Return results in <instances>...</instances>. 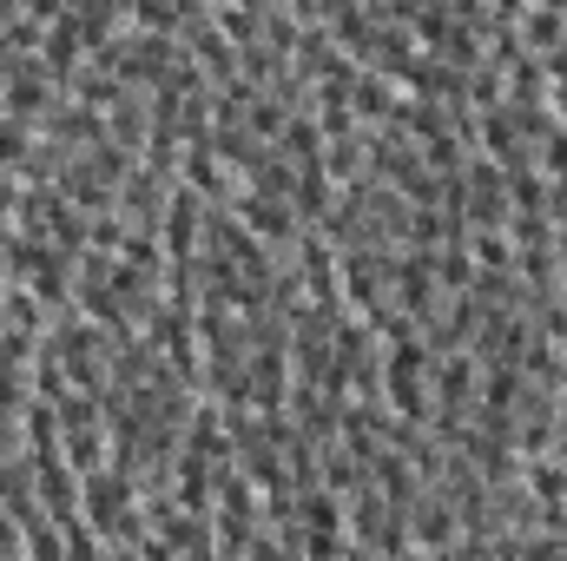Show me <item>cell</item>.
Returning <instances> with one entry per match:
<instances>
[{
  "instance_id": "1",
  "label": "cell",
  "mask_w": 567,
  "mask_h": 561,
  "mask_svg": "<svg viewBox=\"0 0 567 561\" xmlns=\"http://www.w3.org/2000/svg\"><path fill=\"white\" fill-rule=\"evenodd\" d=\"M515 40H522L535 60H548L567 40V7H522V13H515Z\"/></svg>"
}]
</instances>
